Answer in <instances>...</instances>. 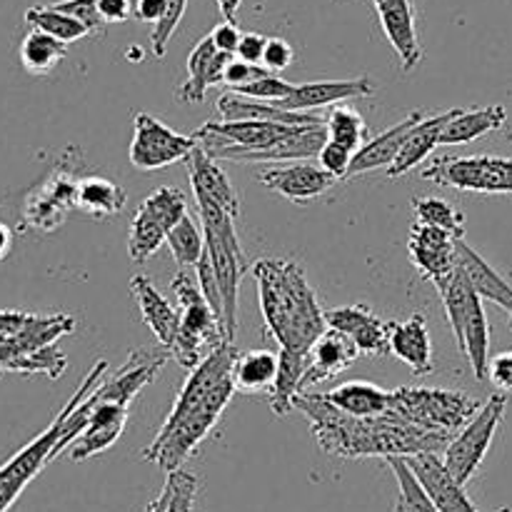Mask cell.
I'll list each match as a JSON object with an SVG mask.
<instances>
[{
    "label": "cell",
    "instance_id": "74e56055",
    "mask_svg": "<svg viewBox=\"0 0 512 512\" xmlns=\"http://www.w3.org/2000/svg\"><path fill=\"white\" fill-rule=\"evenodd\" d=\"M25 23H28L30 28H38L43 30V33L53 35V38L63 40L65 45L90 35L88 28H85L80 20H75L73 15L58 10L55 5H33V8L25 10Z\"/></svg>",
    "mask_w": 512,
    "mask_h": 512
},
{
    "label": "cell",
    "instance_id": "11a10c76",
    "mask_svg": "<svg viewBox=\"0 0 512 512\" xmlns=\"http://www.w3.org/2000/svg\"><path fill=\"white\" fill-rule=\"evenodd\" d=\"M165 10H168V0H138L133 5V18L140 23L158 25L163 20Z\"/></svg>",
    "mask_w": 512,
    "mask_h": 512
},
{
    "label": "cell",
    "instance_id": "f1b7e54d",
    "mask_svg": "<svg viewBox=\"0 0 512 512\" xmlns=\"http://www.w3.org/2000/svg\"><path fill=\"white\" fill-rule=\"evenodd\" d=\"M325 140H328L325 123L298 125L295 133H290L288 138L278 140V143L270 145V148L240 155L238 163H293V160L318 158Z\"/></svg>",
    "mask_w": 512,
    "mask_h": 512
},
{
    "label": "cell",
    "instance_id": "ac0fdd59",
    "mask_svg": "<svg viewBox=\"0 0 512 512\" xmlns=\"http://www.w3.org/2000/svg\"><path fill=\"white\" fill-rule=\"evenodd\" d=\"M170 353L168 350H153V348H140L128 355L123 365L118 368L115 375H105L103 383L98 385V395L105 400H115L120 405H133V400L153 383L155 375L163 370L168 363Z\"/></svg>",
    "mask_w": 512,
    "mask_h": 512
},
{
    "label": "cell",
    "instance_id": "ab89813d",
    "mask_svg": "<svg viewBox=\"0 0 512 512\" xmlns=\"http://www.w3.org/2000/svg\"><path fill=\"white\" fill-rule=\"evenodd\" d=\"M388 468L393 470L395 480H398V512H440L435 508L433 500L428 498V493L423 490V485L418 483L415 473L410 470L408 460L405 458H388L385 460Z\"/></svg>",
    "mask_w": 512,
    "mask_h": 512
},
{
    "label": "cell",
    "instance_id": "4fadbf2b",
    "mask_svg": "<svg viewBox=\"0 0 512 512\" xmlns=\"http://www.w3.org/2000/svg\"><path fill=\"white\" fill-rule=\"evenodd\" d=\"M195 145H198L195 135H180L155 115L138 113L133 143H130V163L143 173H153L173 163H185Z\"/></svg>",
    "mask_w": 512,
    "mask_h": 512
},
{
    "label": "cell",
    "instance_id": "d6986e66",
    "mask_svg": "<svg viewBox=\"0 0 512 512\" xmlns=\"http://www.w3.org/2000/svg\"><path fill=\"white\" fill-rule=\"evenodd\" d=\"M378 85L363 75L353 80H313V83L295 85L288 98L270 103L280 110H293V113H315V110L330 108V105L345 103L353 98H370L375 95Z\"/></svg>",
    "mask_w": 512,
    "mask_h": 512
},
{
    "label": "cell",
    "instance_id": "7dc6e473",
    "mask_svg": "<svg viewBox=\"0 0 512 512\" xmlns=\"http://www.w3.org/2000/svg\"><path fill=\"white\" fill-rule=\"evenodd\" d=\"M353 155H355L353 150L328 138L325 140L323 150L318 153V160L330 175H335L338 180H348V170H350V163H353Z\"/></svg>",
    "mask_w": 512,
    "mask_h": 512
},
{
    "label": "cell",
    "instance_id": "e575fe53",
    "mask_svg": "<svg viewBox=\"0 0 512 512\" xmlns=\"http://www.w3.org/2000/svg\"><path fill=\"white\" fill-rule=\"evenodd\" d=\"M278 355L270 350H248L238 353L233 365V380L238 393H263L273 388L278 378Z\"/></svg>",
    "mask_w": 512,
    "mask_h": 512
},
{
    "label": "cell",
    "instance_id": "b9f144b4",
    "mask_svg": "<svg viewBox=\"0 0 512 512\" xmlns=\"http://www.w3.org/2000/svg\"><path fill=\"white\" fill-rule=\"evenodd\" d=\"M415 223L433 225V228L448 230L455 238L465 235V215L455 205L443 198H415L413 200Z\"/></svg>",
    "mask_w": 512,
    "mask_h": 512
},
{
    "label": "cell",
    "instance_id": "836d02e7",
    "mask_svg": "<svg viewBox=\"0 0 512 512\" xmlns=\"http://www.w3.org/2000/svg\"><path fill=\"white\" fill-rule=\"evenodd\" d=\"M325 398L335 408L343 410V413L368 418V415H380L388 410L390 390L378 388L373 383H365V380H350V383H343L330 390V393H325Z\"/></svg>",
    "mask_w": 512,
    "mask_h": 512
},
{
    "label": "cell",
    "instance_id": "52a82bcc",
    "mask_svg": "<svg viewBox=\"0 0 512 512\" xmlns=\"http://www.w3.org/2000/svg\"><path fill=\"white\" fill-rule=\"evenodd\" d=\"M170 290L178 298L180 328L175 340L170 343L168 353L170 358L178 360L180 368L193 370L210 350H215L230 338L225 333L223 320L210 308L193 275H188L185 270L175 273L173 280H170Z\"/></svg>",
    "mask_w": 512,
    "mask_h": 512
},
{
    "label": "cell",
    "instance_id": "44dd1931",
    "mask_svg": "<svg viewBox=\"0 0 512 512\" xmlns=\"http://www.w3.org/2000/svg\"><path fill=\"white\" fill-rule=\"evenodd\" d=\"M325 320H328V328L348 335L358 345L360 355L383 358L390 353L388 323H383L370 305H345V308L328 310Z\"/></svg>",
    "mask_w": 512,
    "mask_h": 512
},
{
    "label": "cell",
    "instance_id": "7402d4cb",
    "mask_svg": "<svg viewBox=\"0 0 512 512\" xmlns=\"http://www.w3.org/2000/svg\"><path fill=\"white\" fill-rule=\"evenodd\" d=\"M188 165V178L190 188H193L195 200H208V203L218 205V208L228 210L230 215L238 218L240 215V198L238 190L233 188L230 178L225 175V170L220 168L218 160L203 148V145H195L193 153L185 158Z\"/></svg>",
    "mask_w": 512,
    "mask_h": 512
},
{
    "label": "cell",
    "instance_id": "60d3db41",
    "mask_svg": "<svg viewBox=\"0 0 512 512\" xmlns=\"http://www.w3.org/2000/svg\"><path fill=\"white\" fill-rule=\"evenodd\" d=\"M165 243H168L170 253H173V258L178 260V265H183V268H190V265H193L195 268L200 255L205 253L203 225H198L188 213H185L183 218L178 220V225L170 230Z\"/></svg>",
    "mask_w": 512,
    "mask_h": 512
},
{
    "label": "cell",
    "instance_id": "816d5d0a",
    "mask_svg": "<svg viewBox=\"0 0 512 512\" xmlns=\"http://www.w3.org/2000/svg\"><path fill=\"white\" fill-rule=\"evenodd\" d=\"M210 38H213L215 48H218L220 53L235 55L238 53V45H240V38H243V33H240L238 25L230 23V20H225V23L215 25L213 33H210Z\"/></svg>",
    "mask_w": 512,
    "mask_h": 512
},
{
    "label": "cell",
    "instance_id": "f546056e",
    "mask_svg": "<svg viewBox=\"0 0 512 512\" xmlns=\"http://www.w3.org/2000/svg\"><path fill=\"white\" fill-rule=\"evenodd\" d=\"M453 115L455 108L448 110V113L428 115V118L420 120V123L410 130L408 140H405L403 148H400L398 158H395L393 165L388 168L390 178H400V175H405L408 170L418 168V163H423L438 145H443L440 143V140H443V130Z\"/></svg>",
    "mask_w": 512,
    "mask_h": 512
},
{
    "label": "cell",
    "instance_id": "277c9868",
    "mask_svg": "<svg viewBox=\"0 0 512 512\" xmlns=\"http://www.w3.org/2000/svg\"><path fill=\"white\" fill-rule=\"evenodd\" d=\"M73 330V315L0 310V373H40L58 380L68 368V358L55 343Z\"/></svg>",
    "mask_w": 512,
    "mask_h": 512
},
{
    "label": "cell",
    "instance_id": "91938a15",
    "mask_svg": "<svg viewBox=\"0 0 512 512\" xmlns=\"http://www.w3.org/2000/svg\"><path fill=\"white\" fill-rule=\"evenodd\" d=\"M510 315V320H508V325H510V330H512V313H508Z\"/></svg>",
    "mask_w": 512,
    "mask_h": 512
},
{
    "label": "cell",
    "instance_id": "8fae6325",
    "mask_svg": "<svg viewBox=\"0 0 512 512\" xmlns=\"http://www.w3.org/2000/svg\"><path fill=\"white\" fill-rule=\"evenodd\" d=\"M505 408H508V395H490L488 403L480 405L478 413L458 430V435L443 450L445 465H448V470L455 475L458 483L468 485L475 478L490 445H493L500 423H503Z\"/></svg>",
    "mask_w": 512,
    "mask_h": 512
},
{
    "label": "cell",
    "instance_id": "d4e9b609",
    "mask_svg": "<svg viewBox=\"0 0 512 512\" xmlns=\"http://www.w3.org/2000/svg\"><path fill=\"white\" fill-rule=\"evenodd\" d=\"M230 58H233V55L220 53V50L215 48L213 38L205 35V38L190 50L188 78H185V83L175 90V100H178V103H203L205 90L225 80V68H228Z\"/></svg>",
    "mask_w": 512,
    "mask_h": 512
},
{
    "label": "cell",
    "instance_id": "f35d334b",
    "mask_svg": "<svg viewBox=\"0 0 512 512\" xmlns=\"http://www.w3.org/2000/svg\"><path fill=\"white\" fill-rule=\"evenodd\" d=\"M325 130H328V138L335 143L345 145L355 153L358 148H363L365 135H368V125H365L363 115L358 110L348 108V105H330V110L325 113Z\"/></svg>",
    "mask_w": 512,
    "mask_h": 512
},
{
    "label": "cell",
    "instance_id": "bcb514c9",
    "mask_svg": "<svg viewBox=\"0 0 512 512\" xmlns=\"http://www.w3.org/2000/svg\"><path fill=\"white\" fill-rule=\"evenodd\" d=\"M55 8L63 10V13L73 15L75 20L88 28V33H103L105 20L100 18L98 0H60V3H53Z\"/></svg>",
    "mask_w": 512,
    "mask_h": 512
},
{
    "label": "cell",
    "instance_id": "83f0119b",
    "mask_svg": "<svg viewBox=\"0 0 512 512\" xmlns=\"http://www.w3.org/2000/svg\"><path fill=\"white\" fill-rule=\"evenodd\" d=\"M130 293H133L135 303H138L140 318L145 320L150 333L158 338V343L168 350L170 343L175 340V335H178L180 310L173 308L145 275H133V278H130Z\"/></svg>",
    "mask_w": 512,
    "mask_h": 512
},
{
    "label": "cell",
    "instance_id": "681fc988",
    "mask_svg": "<svg viewBox=\"0 0 512 512\" xmlns=\"http://www.w3.org/2000/svg\"><path fill=\"white\" fill-rule=\"evenodd\" d=\"M270 73L265 65H253V63H245V60H240L238 55H233V58L228 60V68H225V80L223 83L230 85V90L238 88V85H245L250 83V80L260 78V75Z\"/></svg>",
    "mask_w": 512,
    "mask_h": 512
},
{
    "label": "cell",
    "instance_id": "484cf974",
    "mask_svg": "<svg viewBox=\"0 0 512 512\" xmlns=\"http://www.w3.org/2000/svg\"><path fill=\"white\" fill-rule=\"evenodd\" d=\"M388 338L390 353L403 360L415 375H428L433 370V340L423 313H415L400 323H388Z\"/></svg>",
    "mask_w": 512,
    "mask_h": 512
},
{
    "label": "cell",
    "instance_id": "5b68a950",
    "mask_svg": "<svg viewBox=\"0 0 512 512\" xmlns=\"http://www.w3.org/2000/svg\"><path fill=\"white\" fill-rule=\"evenodd\" d=\"M105 375H108V360H98V363L90 368V373L83 378V383L78 385L73 398H70L68 403L63 405V410L55 415L53 423H50L38 438L30 440L23 450H18V453L0 468V512H8L10 505H13L15 500H18V495L25 490V485H28L50 460L58 458V443L60 438H63L65 420L73 413L75 405L83 403V400L103 383Z\"/></svg>",
    "mask_w": 512,
    "mask_h": 512
},
{
    "label": "cell",
    "instance_id": "c3c4849f",
    "mask_svg": "<svg viewBox=\"0 0 512 512\" xmlns=\"http://www.w3.org/2000/svg\"><path fill=\"white\" fill-rule=\"evenodd\" d=\"M293 48H290L288 40L283 38H268L265 43V53H263V65L270 70V73H283L293 65Z\"/></svg>",
    "mask_w": 512,
    "mask_h": 512
},
{
    "label": "cell",
    "instance_id": "d6a6232c",
    "mask_svg": "<svg viewBox=\"0 0 512 512\" xmlns=\"http://www.w3.org/2000/svg\"><path fill=\"white\" fill-rule=\"evenodd\" d=\"M278 378H275L273 388L268 390L270 395V410L273 415L283 418L293 410L295 398L303 393V378H305V365H308V353H295V350L280 348L278 355Z\"/></svg>",
    "mask_w": 512,
    "mask_h": 512
},
{
    "label": "cell",
    "instance_id": "4dcf8cb0",
    "mask_svg": "<svg viewBox=\"0 0 512 512\" xmlns=\"http://www.w3.org/2000/svg\"><path fill=\"white\" fill-rule=\"evenodd\" d=\"M455 250H458V265L465 270L470 285L478 290L480 298L490 300V303L500 305V308L512 313V285L508 280H505L483 255L475 253V250L465 243V238L458 240Z\"/></svg>",
    "mask_w": 512,
    "mask_h": 512
},
{
    "label": "cell",
    "instance_id": "7a4b0ae2",
    "mask_svg": "<svg viewBox=\"0 0 512 512\" xmlns=\"http://www.w3.org/2000/svg\"><path fill=\"white\" fill-rule=\"evenodd\" d=\"M293 410L308 418L320 448L338 458H410L418 453H440L453 440V435L420 428L390 410L368 418L343 413L325 393H300Z\"/></svg>",
    "mask_w": 512,
    "mask_h": 512
},
{
    "label": "cell",
    "instance_id": "603a6c76",
    "mask_svg": "<svg viewBox=\"0 0 512 512\" xmlns=\"http://www.w3.org/2000/svg\"><path fill=\"white\" fill-rule=\"evenodd\" d=\"M385 38L393 45L403 70H413L423 60L418 30H415L413 0H373Z\"/></svg>",
    "mask_w": 512,
    "mask_h": 512
},
{
    "label": "cell",
    "instance_id": "d590c367",
    "mask_svg": "<svg viewBox=\"0 0 512 512\" xmlns=\"http://www.w3.org/2000/svg\"><path fill=\"white\" fill-rule=\"evenodd\" d=\"M125 190L113 180L88 175L78 183V210L95 215V218H110L125 208Z\"/></svg>",
    "mask_w": 512,
    "mask_h": 512
},
{
    "label": "cell",
    "instance_id": "680465c9",
    "mask_svg": "<svg viewBox=\"0 0 512 512\" xmlns=\"http://www.w3.org/2000/svg\"><path fill=\"white\" fill-rule=\"evenodd\" d=\"M498 512H512V510H510V508H500Z\"/></svg>",
    "mask_w": 512,
    "mask_h": 512
},
{
    "label": "cell",
    "instance_id": "6f0895ef",
    "mask_svg": "<svg viewBox=\"0 0 512 512\" xmlns=\"http://www.w3.org/2000/svg\"><path fill=\"white\" fill-rule=\"evenodd\" d=\"M13 248V230L5 223H0V260H5V255Z\"/></svg>",
    "mask_w": 512,
    "mask_h": 512
},
{
    "label": "cell",
    "instance_id": "9a60e30c",
    "mask_svg": "<svg viewBox=\"0 0 512 512\" xmlns=\"http://www.w3.org/2000/svg\"><path fill=\"white\" fill-rule=\"evenodd\" d=\"M128 413V405L100 398L98 388H95L88 395V423H85V430L70 445V460L83 463V460L105 453L110 445L118 443V438L125 430V423H128Z\"/></svg>",
    "mask_w": 512,
    "mask_h": 512
},
{
    "label": "cell",
    "instance_id": "1f68e13d",
    "mask_svg": "<svg viewBox=\"0 0 512 512\" xmlns=\"http://www.w3.org/2000/svg\"><path fill=\"white\" fill-rule=\"evenodd\" d=\"M508 123V110L503 105H485V108H455V115L443 130V145H468L488 133H498Z\"/></svg>",
    "mask_w": 512,
    "mask_h": 512
},
{
    "label": "cell",
    "instance_id": "7c38bea8",
    "mask_svg": "<svg viewBox=\"0 0 512 512\" xmlns=\"http://www.w3.org/2000/svg\"><path fill=\"white\" fill-rule=\"evenodd\" d=\"M188 213L185 195L178 188L153 190L148 198L140 203L128 233V255L135 263H145L158 253L160 245L165 243L170 230L178 225V220Z\"/></svg>",
    "mask_w": 512,
    "mask_h": 512
},
{
    "label": "cell",
    "instance_id": "6da1fadb",
    "mask_svg": "<svg viewBox=\"0 0 512 512\" xmlns=\"http://www.w3.org/2000/svg\"><path fill=\"white\" fill-rule=\"evenodd\" d=\"M235 358L238 348L233 340H225L193 370H188L190 375L175 398L173 410L153 443L143 450V460L158 465L165 473L183 468L193 450L213 433L233 395L238 393L233 380Z\"/></svg>",
    "mask_w": 512,
    "mask_h": 512
},
{
    "label": "cell",
    "instance_id": "ffe728a7",
    "mask_svg": "<svg viewBox=\"0 0 512 512\" xmlns=\"http://www.w3.org/2000/svg\"><path fill=\"white\" fill-rule=\"evenodd\" d=\"M405 460L440 512H480L465 493V485L455 480V475L450 473L445 460L438 458V453H418Z\"/></svg>",
    "mask_w": 512,
    "mask_h": 512
},
{
    "label": "cell",
    "instance_id": "8d00e7d4",
    "mask_svg": "<svg viewBox=\"0 0 512 512\" xmlns=\"http://www.w3.org/2000/svg\"><path fill=\"white\" fill-rule=\"evenodd\" d=\"M68 53V45L43 30L33 28L20 43V63L30 75H45Z\"/></svg>",
    "mask_w": 512,
    "mask_h": 512
},
{
    "label": "cell",
    "instance_id": "30bf717a",
    "mask_svg": "<svg viewBox=\"0 0 512 512\" xmlns=\"http://www.w3.org/2000/svg\"><path fill=\"white\" fill-rule=\"evenodd\" d=\"M420 178L455 188L463 193L512 195V158L498 155H470V158H438L420 170Z\"/></svg>",
    "mask_w": 512,
    "mask_h": 512
},
{
    "label": "cell",
    "instance_id": "3957f363",
    "mask_svg": "<svg viewBox=\"0 0 512 512\" xmlns=\"http://www.w3.org/2000/svg\"><path fill=\"white\" fill-rule=\"evenodd\" d=\"M265 330L283 350L308 353L328 330L303 265L288 258H263L253 265Z\"/></svg>",
    "mask_w": 512,
    "mask_h": 512
},
{
    "label": "cell",
    "instance_id": "db71d44e",
    "mask_svg": "<svg viewBox=\"0 0 512 512\" xmlns=\"http://www.w3.org/2000/svg\"><path fill=\"white\" fill-rule=\"evenodd\" d=\"M98 10L105 25L125 23L133 15V0H98Z\"/></svg>",
    "mask_w": 512,
    "mask_h": 512
},
{
    "label": "cell",
    "instance_id": "e0dca14e",
    "mask_svg": "<svg viewBox=\"0 0 512 512\" xmlns=\"http://www.w3.org/2000/svg\"><path fill=\"white\" fill-rule=\"evenodd\" d=\"M260 185L270 193H278L293 203H308L320 198L338 185V178L330 175L323 165H313L308 160H293L285 165H273L258 175Z\"/></svg>",
    "mask_w": 512,
    "mask_h": 512
},
{
    "label": "cell",
    "instance_id": "2e32d148",
    "mask_svg": "<svg viewBox=\"0 0 512 512\" xmlns=\"http://www.w3.org/2000/svg\"><path fill=\"white\" fill-rule=\"evenodd\" d=\"M460 238H455L448 230L433 228V225L415 223L410 228L408 238V253L413 265L418 268V273L425 280L440 288L450 275L458 268V245Z\"/></svg>",
    "mask_w": 512,
    "mask_h": 512
},
{
    "label": "cell",
    "instance_id": "8992f818",
    "mask_svg": "<svg viewBox=\"0 0 512 512\" xmlns=\"http://www.w3.org/2000/svg\"><path fill=\"white\" fill-rule=\"evenodd\" d=\"M198 203L200 225L205 233V250H208L213 268L218 273L220 293H223V325L230 340L238 333V298L240 280L248 273V258L240 245L238 230H235V215L208 200H195Z\"/></svg>",
    "mask_w": 512,
    "mask_h": 512
},
{
    "label": "cell",
    "instance_id": "9f6ffc18",
    "mask_svg": "<svg viewBox=\"0 0 512 512\" xmlns=\"http://www.w3.org/2000/svg\"><path fill=\"white\" fill-rule=\"evenodd\" d=\"M240 3H243V0H218V8L220 13H223V18L230 20V23H235V20H238Z\"/></svg>",
    "mask_w": 512,
    "mask_h": 512
},
{
    "label": "cell",
    "instance_id": "4316f807",
    "mask_svg": "<svg viewBox=\"0 0 512 512\" xmlns=\"http://www.w3.org/2000/svg\"><path fill=\"white\" fill-rule=\"evenodd\" d=\"M423 118H425V110H413L408 118H403L400 123H395L393 128L380 133L378 138L365 140L363 148L355 150L353 163H350V170H348V178H358V175H365L370 173V170H378V168H390L393 160L398 158L403 143L408 140L410 130H413Z\"/></svg>",
    "mask_w": 512,
    "mask_h": 512
},
{
    "label": "cell",
    "instance_id": "5bb4252c",
    "mask_svg": "<svg viewBox=\"0 0 512 512\" xmlns=\"http://www.w3.org/2000/svg\"><path fill=\"white\" fill-rule=\"evenodd\" d=\"M78 183L80 178H75L73 170H53L25 200V225L40 233L58 230L70 210L78 208Z\"/></svg>",
    "mask_w": 512,
    "mask_h": 512
},
{
    "label": "cell",
    "instance_id": "ee69618b",
    "mask_svg": "<svg viewBox=\"0 0 512 512\" xmlns=\"http://www.w3.org/2000/svg\"><path fill=\"white\" fill-rule=\"evenodd\" d=\"M185 10H188V0H168V10H165L163 20L158 25H153V33H150V48L158 58H163L168 53V43L173 38L175 28L183 20Z\"/></svg>",
    "mask_w": 512,
    "mask_h": 512
},
{
    "label": "cell",
    "instance_id": "ba28073f",
    "mask_svg": "<svg viewBox=\"0 0 512 512\" xmlns=\"http://www.w3.org/2000/svg\"><path fill=\"white\" fill-rule=\"evenodd\" d=\"M440 298H443L445 313H448V323L453 328L455 343H458L460 353L473 368L475 378L488 380V365H490V325L488 315L483 310V298L478 290L470 285L465 270L455 268V273L445 280L438 288Z\"/></svg>",
    "mask_w": 512,
    "mask_h": 512
},
{
    "label": "cell",
    "instance_id": "9c48e42d",
    "mask_svg": "<svg viewBox=\"0 0 512 512\" xmlns=\"http://www.w3.org/2000/svg\"><path fill=\"white\" fill-rule=\"evenodd\" d=\"M388 410L420 428L455 435L478 413L480 403L460 390L398 388L390 390Z\"/></svg>",
    "mask_w": 512,
    "mask_h": 512
},
{
    "label": "cell",
    "instance_id": "7bdbcfd3",
    "mask_svg": "<svg viewBox=\"0 0 512 512\" xmlns=\"http://www.w3.org/2000/svg\"><path fill=\"white\" fill-rule=\"evenodd\" d=\"M293 88L295 83H290V80L278 78L275 73H265L260 75V78L250 80V83L233 88V93L245 95V98L253 100H263V103H278V100L288 98V95L293 93Z\"/></svg>",
    "mask_w": 512,
    "mask_h": 512
},
{
    "label": "cell",
    "instance_id": "f907efd6",
    "mask_svg": "<svg viewBox=\"0 0 512 512\" xmlns=\"http://www.w3.org/2000/svg\"><path fill=\"white\" fill-rule=\"evenodd\" d=\"M488 380L498 388V393L512 395V350L500 353L498 358H490Z\"/></svg>",
    "mask_w": 512,
    "mask_h": 512
},
{
    "label": "cell",
    "instance_id": "f6af8a7d",
    "mask_svg": "<svg viewBox=\"0 0 512 512\" xmlns=\"http://www.w3.org/2000/svg\"><path fill=\"white\" fill-rule=\"evenodd\" d=\"M195 275H198V285L200 293L205 295V300L210 303V308L220 315L223 320V293H220V283H218V273L213 268V260H210L208 250L200 255L198 265H195Z\"/></svg>",
    "mask_w": 512,
    "mask_h": 512
},
{
    "label": "cell",
    "instance_id": "cb8c5ba5",
    "mask_svg": "<svg viewBox=\"0 0 512 512\" xmlns=\"http://www.w3.org/2000/svg\"><path fill=\"white\" fill-rule=\"evenodd\" d=\"M358 358V345H355L348 335L340 333V330L328 328L313 345H310L303 388H310V385L315 383H325V380L345 373Z\"/></svg>",
    "mask_w": 512,
    "mask_h": 512
},
{
    "label": "cell",
    "instance_id": "f5cc1de1",
    "mask_svg": "<svg viewBox=\"0 0 512 512\" xmlns=\"http://www.w3.org/2000/svg\"><path fill=\"white\" fill-rule=\"evenodd\" d=\"M265 43L268 38L260 33H243L238 45V58L245 60V63H253V65H263V53H265Z\"/></svg>",
    "mask_w": 512,
    "mask_h": 512
}]
</instances>
